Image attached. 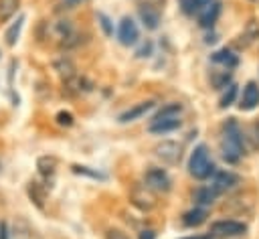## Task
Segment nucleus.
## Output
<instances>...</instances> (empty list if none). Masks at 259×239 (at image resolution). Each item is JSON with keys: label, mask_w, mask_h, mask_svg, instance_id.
I'll return each mask as SVG.
<instances>
[{"label": "nucleus", "mask_w": 259, "mask_h": 239, "mask_svg": "<svg viewBox=\"0 0 259 239\" xmlns=\"http://www.w3.org/2000/svg\"><path fill=\"white\" fill-rule=\"evenodd\" d=\"M245 140H243V128L233 120L229 117L223 126V140H221V152H223V158L231 164L239 162L241 156L245 154Z\"/></svg>", "instance_id": "1"}, {"label": "nucleus", "mask_w": 259, "mask_h": 239, "mask_svg": "<svg viewBox=\"0 0 259 239\" xmlns=\"http://www.w3.org/2000/svg\"><path fill=\"white\" fill-rule=\"evenodd\" d=\"M188 172L194 178H198V180H206V178H210L217 172V166L212 164L210 154H208V148L204 144H198L192 150L190 160H188Z\"/></svg>", "instance_id": "2"}, {"label": "nucleus", "mask_w": 259, "mask_h": 239, "mask_svg": "<svg viewBox=\"0 0 259 239\" xmlns=\"http://www.w3.org/2000/svg\"><path fill=\"white\" fill-rule=\"evenodd\" d=\"M253 209H255V201H253V196L251 194H235V196H231L225 205H223V213H231V215H243V217H249L251 213H253Z\"/></svg>", "instance_id": "3"}, {"label": "nucleus", "mask_w": 259, "mask_h": 239, "mask_svg": "<svg viewBox=\"0 0 259 239\" xmlns=\"http://www.w3.org/2000/svg\"><path fill=\"white\" fill-rule=\"evenodd\" d=\"M154 154L164 164H178L180 158H182V146L174 140H162L154 146Z\"/></svg>", "instance_id": "4"}, {"label": "nucleus", "mask_w": 259, "mask_h": 239, "mask_svg": "<svg viewBox=\"0 0 259 239\" xmlns=\"http://www.w3.org/2000/svg\"><path fill=\"white\" fill-rule=\"evenodd\" d=\"M245 231H247V225L233 219H221L210 225V233L219 237H235V235H243Z\"/></svg>", "instance_id": "5"}, {"label": "nucleus", "mask_w": 259, "mask_h": 239, "mask_svg": "<svg viewBox=\"0 0 259 239\" xmlns=\"http://www.w3.org/2000/svg\"><path fill=\"white\" fill-rule=\"evenodd\" d=\"M146 186L156 192H168L172 188V180L164 168H150L146 172Z\"/></svg>", "instance_id": "6"}, {"label": "nucleus", "mask_w": 259, "mask_h": 239, "mask_svg": "<svg viewBox=\"0 0 259 239\" xmlns=\"http://www.w3.org/2000/svg\"><path fill=\"white\" fill-rule=\"evenodd\" d=\"M140 38V30H138V24L130 18V16H123L119 20V26H117V41L123 45V47H130V45H136Z\"/></svg>", "instance_id": "7"}, {"label": "nucleus", "mask_w": 259, "mask_h": 239, "mask_svg": "<svg viewBox=\"0 0 259 239\" xmlns=\"http://www.w3.org/2000/svg\"><path fill=\"white\" fill-rule=\"evenodd\" d=\"M239 182H241V176L239 174H235L231 170H217L212 174V184L210 186L221 194V192H227V190L235 188Z\"/></svg>", "instance_id": "8"}, {"label": "nucleus", "mask_w": 259, "mask_h": 239, "mask_svg": "<svg viewBox=\"0 0 259 239\" xmlns=\"http://www.w3.org/2000/svg\"><path fill=\"white\" fill-rule=\"evenodd\" d=\"M219 14H221V2L219 0H210L208 4H204L200 8V12H198V24L202 28H212V24L217 22Z\"/></svg>", "instance_id": "9"}, {"label": "nucleus", "mask_w": 259, "mask_h": 239, "mask_svg": "<svg viewBox=\"0 0 259 239\" xmlns=\"http://www.w3.org/2000/svg\"><path fill=\"white\" fill-rule=\"evenodd\" d=\"M259 105V85L255 81H249L245 87H243V93H241V101H239V107L243 111H251Z\"/></svg>", "instance_id": "10"}, {"label": "nucleus", "mask_w": 259, "mask_h": 239, "mask_svg": "<svg viewBox=\"0 0 259 239\" xmlns=\"http://www.w3.org/2000/svg\"><path fill=\"white\" fill-rule=\"evenodd\" d=\"M156 103L152 101V99H148V101H142V103H136L134 107H130V109H125V111H121L119 113V122L121 124H127V122H134V120H138V117H142V115H146L152 107H154Z\"/></svg>", "instance_id": "11"}, {"label": "nucleus", "mask_w": 259, "mask_h": 239, "mask_svg": "<svg viewBox=\"0 0 259 239\" xmlns=\"http://www.w3.org/2000/svg\"><path fill=\"white\" fill-rule=\"evenodd\" d=\"M206 217H208V211L204 207H194L182 215V225L184 227H198L206 221Z\"/></svg>", "instance_id": "12"}, {"label": "nucleus", "mask_w": 259, "mask_h": 239, "mask_svg": "<svg viewBox=\"0 0 259 239\" xmlns=\"http://www.w3.org/2000/svg\"><path fill=\"white\" fill-rule=\"evenodd\" d=\"M217 196H219V192L212 188V186H200V188H196L194 190V194H192V201L198 205V207H210L214 201H217Z\"/></svg>", "instance_id": "13"}, {"label": "nucleus", "mask_w": 259, "mask_h": 239, "mask_svg": "<svg viewBox=\"0 0 259 239\" xmlns=\"http://www.w3.org/2000/svg\"><path fill=\"white\" fill-rule=\"evenodd\" d=\"M132 203H134L138 209H142V211H152L154 205H156L154 196L148 192V186H146V188H136V190L132 192Z\"/></svg>", "instance_id": "14"}, {"label": "nucleus", "mask_w": 259, "mask_h": 239, "mask_svg": "<svg viewBox=\"0 0 259 239\" xmlns=\"http://www.w3.org/2000/svg\"><path fill=\"white\" fill-rule=\"evenodd\" d=\"M26 192H28V198L38 207V209H45V201H47V190L42 188L40 182L36 180H30L28 186H26Z\"/></svg>", "instance_id": "15"}, {"label": "nucleus", "mask_w": 259, "mask_h": 239, "mask_svg": "<svg viewBox=\"0 0 259 239\" xmlns=\"http://www.w3.org/2000/svg\"><path fill=\"white\" fill-rule=\"evenodd\" d=\"M180 128V120L178 117H166V120H156L150 124V132L152 134H166V132H172V130H178Z\"/></svg>", "instance_id": "16"}, {"label": "nucleus", "mask_w": 259, "mask_h": 239, "mask_svg": "<svg viewBox=\"0 0 259 239\" xmlns=\"http://www.w3.org/2000/svg\"><path fill=\"white\" fill-rule=\"evenodd\" d=\"M243 140H245V148L259 150V122H255L243 130Z\"/></svg>", "instance_id": "17"}, {"label": "nucleus", "mask_w": 259, "mask_h": 239, "mask_svg": "<svg viewBox=\"0 0 259 239\" xmlns=\"http://www.w3.org/2000/svg\"><path fill=\"white\" fill-rule=\"evenodd\" d=\"M138 14H140V20H142V24H144L146 28H150V30L158 28V22H160V10H154V8H140Z\"/></svg>", "instance_id": "18"}, {"label": "nucleus", "mask_w": 259, "mask_h": 239, "mask_svg": "<svg viewBox=\"0 0 259 239\" xmlns=\"http://www.w3.org/2000/svg\"><path fill=\"white\" fill-rule=\"evenodd\" d=\"M53 69L67 81V79H73L75 77V65L71 63V59H67V57H61V59H57V61H53Z\"/></svg>", "instance_id": "19"}, {"label": "nucleus", "mask_w": 259, "mask_h": 239, "mask_svg": "<svg viewBox=\"0 0 259 239\" xmlns=\"http://www.w3.org/2000/svg\"><path fill=\"white\" fill-rule=\"evenodd\" d=\"M241 38H245L241 47H249L251 43L259 41V20H257V18H251V20L245 24V30H243Z\"/></svg>", "instance_id": "20"}, {"label": "nucleus", "mask_w": 259, "mask_h": 239, "mask_svg": "<svg viewBox=\"0 0 259 239\" xmlns=\"http://www.w3.org/2000/svg\"><path fill=\"white\" fill-rule=\"evenodd\" d=\"M214 63H221V65H225L227 69H231V67H235L237 63H239V59H237V55H233L229 49H221V51H217V53H212V57H210Z\"/></svg>", "instance_id": "21"}, {"label": "nucleus", "mask_w": 259, "mask_h": 239, "mask_svg": "<svg viewBox=\"0 0 259 239\" xmlns=\"http://www.w3.org/2000/svg\"><path fill=\"white\" fill-rule=\"evenodd\" d=\"M22 22H24V16H18V20L12 22V24L6 28L4 38H6V45H8V47H14V45H16V41H18V36H20V30H22Z\"/></svg>", "instance_id": "22"}, {"label": "nucleus", "mask_w": 259, "mask_h": 239, "mask_svg": "<svg viewBox=\"0 0 259 239\" xmlns=\"http://www.w3.org/2000/svg\"><path fill=\"white\" fill-rule=\"evenodd\" d=\"M210 85L214 89H227L231 85V71L225 69V71H212L210 73Z\"/></svg>", "instance_id": "23"}, {"label": "nucleus", "mask_w": 259, "mask_h": 239, "mask_svg": "<svg viewBox=\"0 0 259 239\" xmlns=\"http://www.w3.org/2000/svg\"><path fill=\"white\" fill-rule=\"evenodd\" d=\"M180 111H182V105H180V103H176V101L166 103L162 109L156 111V115L152 117V122H156V120H166V117H178Z\"/></svg>", "instance_id": "24"}, {"label": "nucleus", "mask_w": 259, "mask_h": 239, "mask_svg": "<svg viewBox=\"0 0 259 239\" xmlns=\"http://www.w3.org/2000/svg\"><path fill=\"white\" fill-rule=\"evenodd\" d=\"M36 168L42 176H51L55 174V168H57V158L55 156H40L36 160Z\"/></svg>", "instance_id": "25"}, {"label": "nucleus", "mask_w": 259, "mask_h": 239, "mask_svg": "<svg viewBox=\"0 0 259 239\" xmlns=\"http://www.w3.org/2000/svg\"><path fill=\"white\" fill-rule=\"evenodd\" d=\"M20 8V0H0V20H8Z\"/></svg>", "instance_id": "26"}, {"label": "nucleus", "mask_w": 259, "mask_h": 239, "mask_svg": "<svg viewBox=\"0 0 259 239\" xmlns=\"http://www.w3.org/2000/svg\"><path fill=\"white\" fill-rule=\"evenodd\" d=\"M71 170L75 174H81V176H89V178H95V180H105V174L99 172V170H93L89 166H81V164H73Z\"/></svg>", "instance_id": "27"}, {"label": "nucleus", "mask_w": 259, "mask_h": 239, "mask_svg": "<svg viewBox=\"0 0 259 239\" xmlns=\"http://www.w3.org/2000/svg\"><path fill=\"white\" fill-rule=\"evenodd\" d=\"M235 97H237V85L235 83H231L227 89H225V93L221 95V101H219V107L221 109H225V107H229L233 101H235Z\"/></svg>", "instance_id": "28"}, {"label": "nucleus", "mask_w": 259, "mask_h": 239, "mask_svg": "<svg viewBox=\"0 0 259 239\" xmlns=\"http://www.w3.org/2000/svg\"><path fill=\"white\" fill-rule=\"evenodd\" d=\"M97 22H99V26H101V30H103L105 36H111L113 34V22H111V18L107 14L97 12Z\"/></svg>", "instance_id": "29"}, {"label": "nucleus", "mask_w": 259, "mask_h": 239, "mask_svg": "<svg viewBox=\"0 0 259 239\" xmlns=\"http://www.w3.org/2000/svg\"><path fill=\"white\" fill-rule=\"evenodd\" d=\"M180 6H182L184 14H194L196 10H200L202 0H180Z\"/></svg>", "instance_id": "30"}, {"label": "nucleus", "mask_w": 259, "mask_h": 239, "mask_svg": "<svg viewBox=\"0 0 259 239\" xmlns=\"http://www.w3.org/2000/svg\"><path fill=\"white\" fill-rule=\"evenodd\" d=\"M152 53H154V43H152V41H146V43H142V47L136 51V57H138V59H146V57H152Z\"/></svg>", "instance_id": "31"}, {"label": "nucleus", "mask_w": 259, "mask_h": 239, "mask_svg": "<svg viewBox=\"0 0 259 239\" xmlns=\"http://www.w3.org/2000/svg\"><path fill=\"white\" fill-rule=\"evenodd\" d=\"M140 8H154V10H162L166 0H136Z\"/></svg>", "instance_id": "32"}, {"label": "nucleus", "mask_w": 259, "mask_h": 239, "mask_svg": "<svg viewBox=\"0 0 259 239\" xmlns=\"http://www.w3.org/2000/svg\"><path fill=\"white\" fill-rule=\"evenodd\" d=\"M57 124L59 126H73V113L71 111H59L57 113Z\"/></svg>", "instance_id": "33"}, {"label": "nucleus", "mask_w": 259, "mask_h": 239, "mask_svg": "<svg viewBox=\"0 0 259 239\" xmlns=\"http://www.w3.org/2000/svg\"><path fill=\"white\" fill-rule=\"evenodd\" d=\"M105 239H130V235H125V233L119 231V229H109V231L105 233Z\"/></svg>", "instance_id": "34"}, {"label": "nucleus", "mask_w": 259, "mask_h": 239, "mask_svg": "<svg viewBox=\"0 0 259 239\" xmlns=\"http://www.w3.org/2000/svg\"><path fill=\"white\" fill-rule=\"evenodd\" d=\"M140 239H156V233L152 229H144L140 231Z\"/></svg>", "instance_id": "35"}, {"label": "nucleus", "mask_w": 259, "mask_h": 239, "mask_svg": "<svg viewBox=\"0 0 259 239\" xmlns=\"http://www.w3.org/2000/svg\"><path fill=\"white\" fill-rule=\"evenodd\" d=\"M0 239H8V225L0 223Z\"/></svg>", "instance_id": "36"}, {"label": "nucleus", "mask_w": 259, "mask_h": 239, "mask_svg": "<svg viewBox=\"0 0 259 239\" xmlns=\"http://www.w3.org/2000/svg\"><path fill=\"white\" fill-rule=\"evenodd\" d=\"M14 67H16V61L10 63V71H8V81L12 83V77H14Z\"/></svg>", "instance_id": "37"}, {"label": "nucleus", "mask_w": 259, "mask_h": 239, "mask_svg": "<svg viewBox=\"0 0 259 239\" xmlns=\"http://www.w3.org/2000/svg\"><path fill=\"white\" fill-rule=\"evenodd\" d=\"M214 41H217V34H214V32H212V34H208V36L204 38V43H214Z\"/></svg>", "instance_id": "38"}, {"label": "nucleus", "mask_w": 259, "mask_h": 239, "mask_svg": "<svg viewBox=\"0 0 259 239\" xmlns=\"http://www.w3.org/2000/svg\"><path fill=\"white\" fill-rule=\"evenodd\" d=\"M182 239H212L210 235L206 237V235H198V237H182Z\"/></svg>", "instance_id": "39"}, {"label": "nucleus", "mask_w": 259, "mask_h": 239, "mask_svg": "<svg viewBox=\"0 0 259 239\" xmlns=\"http://www.w3.org/2000/svg\"><path fill=\"white\" fill-rule=\"evenodd\" d=\"M65 2H67V4H69V6H75V4H79V2H81V0H65Z\"/></svg>", "instance_id": "40"}]
</instances>
